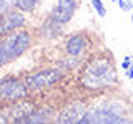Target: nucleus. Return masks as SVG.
<instances>
[{"label": "nucleus", "instance_id": "obj_18", "mask_svg": "<svg viewBox=\"0 0 133 124\" xmlns=\"http://www.w3.org/2000/svg\"><path fill=\"white\" fill-rule=\"evenodd\" d=\"M127 78H130V80L133 78V66H130V68L127 69Z\"/></svg>", "mask_w": 133, "mask_h": 124}, {"label": "nucleus", "instance_id": "obj_2", "mask_svg": "<svg viewBox=\"0 0 133 124\" xmlns=\"http://www.w3.org/2000/svg\"><path fill=\"white\" fill-rule=\"evenodd\" d=\"M32 47V33L28 30H15L0 35V68L18 60Z\"/></svg>", "mask_w": 133, "mask_h": 124}, {"label": "nucleus", "instance_id": "obj_6", "mask_svg": "<svg viewBox=\"0 0 133 124\" xmlns=\"http://www.w3.org/2000/svg\"><path fill=\"white\" fill-rule=\"evenodd\" d=\"M27 23V17L23 12H20L17 7L10 8L7 12L0 13V35L15 32V30H22Z\"/></svg>", "mask_w": 133, "mask_h": 124}, {"label": "nucleus", "instance_id": "obj_1", "mask_svg": "<svg viewBox=\"0 0 133 124\" xmlns=\"http://www.w3.org/2000/svg\"><path fill=\"white\" fill-rule=\"evenodd\" d=\"M80 83L85 89L98 91L110 88L116 83V69L108 56H93L83 66L80 73Z\"/></svg>", "mask_w": 133, "mask_h": 124}, {"label": "nucleus", "instance_id": "obj_10", "mask_svg": "<svg viewBox=\"0 0 133 124\" xmlns=\"http://www.w3.org/2000/svg\"><path fill=\"white\" fill-rule=\"evenodd\" d=\"M25 99H27V98H25ZM25 99H20V101H17V103L12 104L10 111H8V118H10V121L23 122V119L35 111V104L30 103V101H25Z\"/></svg>", "mask_w": 133, "mask_h": 124}, {"label": "nucleus", "instance_id": "obj_7", "mask_svg": "<svg viewBox=\"0 0 133 124\" xmlns=\"http://www.w3.org/2000/svg\"><path fill=\"white\" fill-rule=\"evenodd\" d=\"M87 113V104L83 101H73L70 104H66L63 109L58 111L55 121L60 124H77L80 122L83 114Z\"/></svg>", "mask_w": 133, "mask_h": 124}, {"label": "nucleus", "instance_id": "obj_20", "mask_svg": "<svg viewBox=\"0 0 133 124\" xmlns=\"http://www.w3.org/2000/svg\"><path fill=\"white\" fill-rule=\"evenodd\" d=\"M111 2H116V0H111Z\"/></svg>", "mask_w": 133, "mask_h": 124}, {"label": "nucleus", "instance_id": "obj_12", "mask_svg": "<svg viewBox=\"0 0 133 124\" xmlns=\"http://www.w3.org/2000/svg\"><path fill=\"white\" fill-rule=\"evenodd\" d=\"M42 33L45 38H55V36H58V33H62V25L50 17L48 20H45L43 27H42Z\"/></svg>", "mask_w": 133, "mask_h": 124}, {"label": "nucleus", "instance_id": "obj_3", "mask_svg": "<svg viewBox=\"0 0 133 124\" xmlns=\"http://www.w3.org/2000/svg\"><path fill=\"white\" fill-rule=\"evenodd\" d=\"M90 122H131L130 118H125V109L122 103L115 101H105L98 104L93 109H87L80 119V124H90Z\"/></svg>", "mask_w": 133, "mask_h": 124}, {"label": "nucleus", "instance_id": "obj_14", "mask_svg": "<svg viewBox=\"0 0 133 124\" xmlns=\"http://www.w3.org/2000/svg\"><path fill=\"white\" fill-rule=\"evenodd\" d=\"M90 2H91V5H93L95 12H97L100 17H107V10H105V5H103L102 0H90Z\"/></svg>", "mask_w": 133, "mask_h": 124}, {"label": "nucleus", "instance_id": "obj_8", "mask_svg": "<svg viewBox=\"0 0 133 124\" xmlns=\"http://www.w3.org/2000/svg\"><path fill=\"white\" fill-rule=\"evenodd\" d=\"M78 7V0H57V5L52 8L50 17L60 25H66L72 20Z\"/></svg>", "mask_w": 133, "mask_h": 124}, {"label": "nucleus", "instance_id": "obj_11", "mask_svg": "<svg viewBox=\"0 0 133 124\" xmlns=\"http://www.w3.org/2000/svg\"><path fill=\"white\" fill-rule=\"evenodd\" d=\"M53 114H55V111L52 107H42L38 111L35 109L30 116H27L23 122H50L53 119Z\"/></svg>", "mask_w": 133, "mask_h": 124}, {"label": "nucleus", "instance_id": "obj_5", "mask_svg": "<svg viewBox=\"0 0 133 124\" xmlns=\"http://www.w3.org/2000/svg\"><path fill=\"white\" fill-rule=\"evenodd\" d=\"M28 88L23 80L20 78H2L0 80V101L7 103V104H14V103L25 99L28 96Z\"/></svg>", "mask_w": 133, "mask_h": 124}, {"label": "nucleus", "instance_id": "obj_13", "mask_svg": "<svg viewBox=\"0 0 133 124\" xmlns=\"http://www.w3.org/2000/svg\"><path fill=\"white\" fill-rule=\"evenodd\" d=\"M40 0H17V8H18L20 12H23V13H30L37 8Z\"/></svg>", "mask_w": 133, "mask_h": 124}, {"label": "nucleus", "instance_id": "obj_9", "mask_svg": "<svg viewBox=\"0 0 133 124\" xmlns=\"http://www.w3.org/2000/svg\"><path fill=\"white\" fill-rule=\"evenodd\" d=\"M88 48V40L83 33H75V35H70L65 41V51L68 56H75L80 58L83 53Z\"/></svg>", "mask_w": 133, "mask_h": 124}, {"label": "nucleus", "instance_id": "obj_19", "mask_svg": "<svg viewBox=\"0 0 133 124\" xmlns=\"http://www.w3.org/2000/svg\"><path fill=\"white\" fill-rule=\"evenodd\" d=\"M131 23H133V13H131Z\"/></svg>", "mask_w": 133, "mask_h": 124}, {"label": "nucleus", "instance_id": "obj_16", "mask_svg": "<svg viewBox=\"0 0 133 124\" xmlns=\"http://www.w3.org/2000/svg\"><path fill=\"white\" fill-rule=\"evenodd\" d=\"M116 2H118V5H120V8H122L123 12H130L133 8V2H131V0H116Z\"/></svg>", "mask_w": 133, "mask_h": 124}, {"label": "nucleus", "instance_id": "obj_4", "mask_svg": "<svg viewBox=\"0 0 133 124\" xmlns=\"http://www.w3.org/2000/svg\"><path fill=\"white\" fill-rule=\"evenodd\" d=\"M65 76V69H57V68H45L40 71L30 73L23 78L25 84H27L28 91L38 93V91L45 88H53L62 78Z\"/></svg>", "mask_w": 133, "mask_h": 124}, {"label": "nucleus", "instance_id": "obj_15", "mask_svg": "<svg viewBox=\"0 0 133 124\" xmlns=\"http://www.w3.org/2000/svg\"><path fill=\"white\" fill-rule=\"evenodd\" d=\"M15 5H17V0H0V13L14 8Z\"/></svg>", "mask_w": 133, "mask_h": 124}, {"label": "nucleus", "instance_id": "obj_17", "mask_svg": "<svg viewBox=\"0 0 133 124\" xmlns=\"http://www.w3.org/2000/svg\"><path fill=\"white\" fill-rule=\"evenodd\" d=\"M130 66H131V58H130V56H125L123 61H122V68H123V69H128Z\"/></svg>", "mask_w": 133, "mask_h": 124}]
</instances>
